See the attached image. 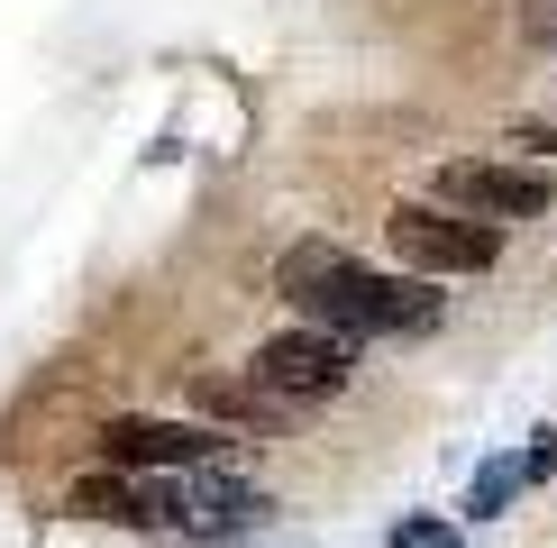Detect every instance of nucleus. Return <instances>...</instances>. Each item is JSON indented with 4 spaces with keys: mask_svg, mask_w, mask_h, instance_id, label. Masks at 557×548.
Masks as SVG:
<instances>
[{
    "mask_svg": "<svg viewBox=\"0 0 557 548\" xmlns=\"http://www.w3.org/2000/svg\"><path fill=\"white\" fill-rule=\"evenodd\" d=\"M521 147H540V155H557V120H530V128H521Z\"/></svg>",
    "mask_w": 557,
    "mask_h": 548,
    "instance_id": "nucleus-10",
    "label": "nucleus"
},
{
    "mask_svg": "<svg viewBox=\"0 0 557 548\" xmlns=\"http://www.w3.org/2000/svg\"><path fill=\"white\" fill-rule=\"evenodd\" d=\"M521 485H540V475H530V457H494V466H484L475 485H467V512H475V521H494Z\"/></svg>",
    "mask_w": 557,
    "mask_h": 548,
    "instance_id": "nucleus-8",
    "label": "nucleus"
},
{
    "mask_svg": "<svg viewBox=\"0 0 557 548\" xmlns=\"http://www.w3.org/2000/svg\"><path fill=\"white\" fill-rule=\"evenodd\" d=\"M64 502H74L83 521H137V531H147V485H128V475H83Z\"/></svg>",
    "mask_w": 557,
    "mask_h": 548,
    "instance_id": "nucleus-7",
    "label": "nucleus"
},
{
    "mask_svg": "<svg viewBox=\"0 0 557 548\" xmlns=\"http://www.w3.org/2000/svg\"><path fill=\"white\" fill-rule=\"evenodd\" d=\"M438 192L457 211H475V220H540L548 211V174L540 165H494V155H457L438 174Z\"/></svg>",
    "mask_w": 557,
    "mask_h": 548,
    "instance_id": "nucleus-4",
    "label": "nucleus"
},
{
    "mask_svg": "<svg viewBox=\"0 0 557 548\" xmlns=\"http://www.w3.org/2000/svg\"><path fill=\"white\" fill-rule=\"evenodd\" d=\"M393 257H403L411 274H475V265L503 257V228L430 211V201H403V211H393Z\"/></svg>",
    "mask_w": 557,
    "mask_h": 548,
    "instance_id": "nucleus-2",
    "label": "nucleus"
},
{
    "mask_svg": "<svg viewBox=\"0 0 557 548\" xmlns=\"http://www.w3.org/2000/svg\"><path fill=\"white\" fill-rule=\"evenodd\" d=\"M247 375H257L265 402H330L338 384L357 375V348L330 338V329H293V338H265Z\"/></svg>",
    "mask_w": 557,
    "mask_h": 548,
    "instance_id": "nucleus-3",
    "label": "nucleus"
},
{
    "mask_svg": "<svg viewBox=\"0 0 557 548\" xmlns=\"http://www.w3.org/2000/svg\"><path fill=\"white\" fill-rule=\"evenodd\" d=\"M257 512H265V502L247 494V485H228V475H193V485H183V521H193L201 539H238V531H257Z\"/></svg>",
    "mask_w": 557,
    "mask_h": 548,
    "instance_id": "nucleus-6",
    "label": "nucleus"
},
{
    "mask_svg": "<svg viewBox=\"0 0 557 548\" xmlns=\"http://www.w3.org/2000/svg\"><path fill=\"white\" fill-rule=\"evenodd\" d=\"M384 548H467V539H457V531H448L438 512H411V521H403V531H393Z\"/></svg>",
    "mask_w": 557,
    "mask_h": 548,
    "instance_id": "nucleus-9",
    "label": "nucleus"
},
{
    "mask_svg": "<svg viewBox=\"0 0 557 548\" xmlns=\"http://www.w3.org/2000/svg\"><path fill=\"white\" fill-rule=\"evenodd\" d=\"M284 284H293V302H301V311H320L338 338H366V329H384V338L438 329V292H430V284H403V274H366L357 257H330V247H301V257L284 265Z\"/></svg>",
    "mask_w": 557,
    "mask_h": 548,
    "instance_id": "nucleus-1",
    "label": "nucleus"
},
{
    "mask_svg": "<svg viewBox=\"0 0 557 548\" xmlns=\"http://www.w3.org/2000/svg\"><path fill=\"white\" fill-rule=\"evenodd\" d=\"M101 457H110V466H201V475H211L220 466V439H211V429H183V421H110L101 429Z\"/></svg>",
    "mask_w": 557,
    "mask_h": 548,
    "instance_id": "nucleus-5",
    "label": "nucleus"
}]
</instances>
